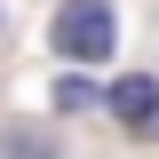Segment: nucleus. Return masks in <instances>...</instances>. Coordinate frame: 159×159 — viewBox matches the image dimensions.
I'll return each instance as SVG.
<instances>
[{
  "label": "nucleus",
  "instance_id": "obj_1",
  "mask_svg": "<svg viewBox=\"0 0 159 159\" xmlns=\"http://www.w3.org/2000/svg\"><path fill=\"white\" fill-rule=\"evenodd\" d=\"M56 56H72V64H103L119 48V32H111V8H103V0H64L56 8Z\"/></svg>",
  "mask_w": 159,
  "mask_h": 159
},
{
  "label": "nucleus",
  "instance_id": "obj_2",
  "mask_svg": "<svg viewBox=\"0 0 159 159\" xmlns=\"http://www.w3.org/2000/svg\"><path fill=\"white\" fill-rule=\"evenodd\" d=\"M103 103H111L127 127H151V119H159V80H151V72H135V80H119Z\"/></svg>",
  "mask_w": 159,
  "mask_h": 159
},
{
  "label": "nucleus",
  "instance_id": "obj_3",
  "mask_svg": "<svg viewBox=\"0 0 159 159\" xmlns=\"http://www.w3.org/2000/svg\"><path fill=\"white\" fill-rule=\"evenodd\" d=\"M48 96H56V111H88V103H103V88H96V80H80V72H64Z\"/></svg>",
  "mask_w": 159,
  "mask_h": 159
},
{
  "label": "nucleus",
  "instance_id": "obj_4",
  "mask_svg": "<svg viewBox=\"0 0 159 159\" xmlns=\"http://www.w3.org/2000/svg\"><path fill=\"white\" fill-rule=\"evenodd\" d=\"M0 159H56V143L40 135V127H8L0 135Z\"/></svg>",
  "mask_w": 159,
  "mask_h": 159
}]
</instances>
